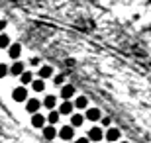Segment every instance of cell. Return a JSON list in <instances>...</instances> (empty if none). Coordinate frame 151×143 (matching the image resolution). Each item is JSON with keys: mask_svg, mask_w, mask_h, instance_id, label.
<instances>
[{"mask_svg": "<svg viewBox=\"0 0 151 143\" xmlns=\"http://www.w3.org/2000/svg\"><path fill=\"white\" fill-rule=\"evenodd\" d=\"M57 137H61L63 141H71L75 137V127L73 126H61V129L57 132Z\"/></svg>", "mask_w": 151, "mask_h": 143, "instance_id": "1", "label": "cell"}, {"mask_svg": "<svg viewBox=\"0 0 151 143\" xmlns=\"http://www.w3.org/2000/svg\"><path fill=\"white\" fill-rule=\"evenodd\" d=\"M120 137H122V133H120V129H118V127H108L106 132H104V139H106L108 143L120 141Z\"/></svg>", "mask_w": 151, "mask_h": 143, "instance_id": "2", "label": "cell"}, {"mask_svg": "<svg viewBox=\"0 0 151 143\" xmlns=\"http://www.w3.org/2000/svg\"><path fill=\"white\" fill-rule=\"evenodd\" d=\"M12 98L16 100V102H28V90L26 86H18L12 90Z\"/></svg>", "mask_w": 151, "mask_h": 143, "instance_id": "3", "label": "cell"}, {"mask_svg": "<svg viewBox=\"0 0 151 143\" xmlns=\"http://www.w3.org/2000/svg\"><path fill=\"white\" fill-rule=\"evenodd\" d=\"M104 139V132H102V127L94 126L88 129V141H102Z\"/></svg>", "mask_w": 151, "mask_h": 143, "instance_id": "4", "label": "cell"}, {"mask_svg": "<svg viewBox=\"0 0 151 143\" xmlns=\"http://www.w3.org/2000/svg\"><path fill=\"white\" fill-rule=\"evenodd\" d=\"M39 108H41V100H37V98H28V102H26V110H28L32 116L37 114Z\"/></svg>", "mask_w": 151, "mask_h": 143, "instance_id": "5", "label": "cell"}, {"mask_svg": "<svg viewBox=\"0 0 151 143\" xmlns=\"http://www.w3.org/2000/svg\"><path fill=\"white\" fill-rule=\"evenodd\" d=\"M84 120H90V121H98V120H102V112H100V108H86Z\"/></svg>", "mask_w": 151, "mask_h": 143, "instance_id": "6", "label": "cell"}, {"mask_svg": "<svg viewBox=\"0 0 151 143\" xmlns=\"http://www.w3.org/2000/svg\"><path fill=\"white\" fill-rule=\"evenodd\" d=\"M73 110H75V104H73V102H69V100H63L57 112H59L61 116H71V114H73Z\"/></svg>", "mask_w": 151, "mask_h": 143, "instance_id": "7", "label": "cell"}, {"mask_svg": "<svg viewBox=\"0 0 151 143\" xmlns=\"http://www.w3.org/2000/svg\"><path fill=\"white\" fill-rule=\"evenodd\" d=\"M75 92H77V90H75L73 84H63L61 86V98L63 100H71L75 96Z\"/></svg>", "mask_w": 151, "mask_h": 143, "instance_id": "8", "label": "cell"}, {"mask_svg": "<svg viewBox=\"0 0 151 143\" xmlns=\"http://www.w3.org/2000/svg\"><path fill=\"white\" fill-rule=\"evenodd\" d=\"M24 71H26V69H24V63H22V61H14V65L8 69V73H10V75H14V77H20Z\"/></svg>", "mask_w": 151, "mask_h": 143, "instance_id": "9", "label": "cell"}, {"mask_svg": "<svg viewBox=\"0 0 151 143\" xmlns=\"http://www.w3.org/2000/svg\"><path fill=\"white\" fill-rule=\"evenodd\" d=\"M8 55H10V59H14V61H16L18 57L22 55V45H20V43L10 45V47H8Z\"/></svg>", "mask_w": 151, "mask_h": 143, "instance_id": "10", "label": "cell"}, {"mask_svg": "<svg viewBox=\"0 0 151 143\" xmlns=\"http://www.w3.org/2000/svg\"><path fill=\"white\" fill-rule=\"evenodd\" d=\"M32 126H34V127H41V129H43V127H45V116L39 114V112H37V114H34V116H32Z\"/></svg>", "mask_w": 151, "mask_h": 143, "instance_id": "11", "label": "cell"}, {"mask_svg": "<svg viewBox=\"0 0 151 143\" xmlns=\"http://www.w3.org/2000/svg\"><path fill=\"white\" fill-rule=\"evenodd\" d=\"M57 132H59V129H57L55 126H45V127H43V137L51 141V139L57 137Z\"/></svg>", "mask_w": 151, "mask_h": 143, "instance_id": "12", "label": "cell"}, {"mask_svg": "<svg viewBox=\"0 0 151 143\" xmlns=\"http://www.w3.org/2000/svg\"><path fill=\"white\" fill-rule=\"evenodd\" d=\"M73 104H75L77 110H86V108H88V98H86V96H77Z\"/></svg>", "mask_w": 151, "mask_h": 143, "instance_id": "13", "label": "cell"}, {"mask_svg": "<svg viewBox=\"0 0 151 143\" xmlns=\"http://www.w3.org/2000/svg\"><path fill=\"white\" fill-rule=\"evenodd\" d=\"M49 77H53V67H51V65L39 67V78H41V80H45V78H49Z\"/></svg>", "mask_w": 151, "mask_h": 143, "instance_id": "14", "label": "cell"}, {"mask_svg": "<svg viewBox=\"0 0 151 143\" xmlns=\"http://www.w3.org/2000/svg\"><path fill=\"white\" fill-rule=\"evenodd\" d=\"M41 106H45V108H49V110H53L57 106V96H53V94H49V96H45L43 102H41Z\"/></svg>", "mask_w": 151, "mask_h": 143, "instance_id": "15", "label": "cell"}, {"mask_svg": "<svg viewBox=\"0 0 151 143\" xmlns=\"http://www.w3.org/2000/svg\"><path fill=\"white\" fill-rule=\"evenodd\" d=\"M84 124V116L81 114H71V126L73 127H81Z\"/></svg>", "mask_w": 151, "mask_h": 143, "instance_id": "16", "label": "cell"}, {"mask_svg": "<svg viewBox=\"0 0 151 143\" xmlns=\"http://www.w3.org/2000/svg\"><path fill=\"white\" fill-rule=\"evenodd\" d=\"M20 80H22L24 86H26V84H32L34 83V75H32V71H24L22 75H20Z\"/></svg>", "mask_w": 151, "mask_h": 143, "instance_id": "17", "label": "cell"}, {"mask_svg": "<svg viewBox=\"0 0 151 143\" xmlns=\"http://www.w3.org/2000/svg\"><path fill=\"white\" fill-rule=\"evenodd\" d=\"M59 118H61V114L57 110H51L49 114H47V121H49V126H53V124H57L59 121Z\"/></svg>", "mask_w": 151, "mask_h": 143, "instance_id": "18", "label": "cell"}, {"mask_svg": "<svg viewBox=\"0 0 151 143\" xmlns=\"http://www.w3.org/2000/svg\"><path fill=\"white\" fill-rule=\"evenodd\" d=\"M32 88H34L35 92H43L45 90V80H41V78L34 80V83H32Z\"/></svg>", "mask_w": 151, "mask_h": 143, "instance_id": "19", "label": "cell"}, {"mask_svg": "<svg viewBox=\"0 0 151 143\" xmlns=\"http://www.w3.org/2000/svg\"><path fill=\"white\" fill-rule=\"evenodd\" d=\"M10 37L6 35V33H0V49H8L10 47Z\"/></svg>", "mask_w": 151, "mask_h": 143, "instance_id": "20", "label": "cell"}, {"mask_svg": "<svg viewBox=\"0 0 151 143\" xmlns=\"http://www.w3.org/2000/svg\"><path fill=\"white\" fill-rule=\"evenodd\" d=\"M53 83H55L57 86H61V84L65 83V77H63V75H55V77H53Z\"/></svg>", "mask_w": 151, "mask_h": 143, "instance_id": "21", "label": "cell"}, {"mask_svg": "<svg viewBox=\"0 0 151 143\" xmlns=\"http://www.w3.org/2000/svg\"><path fill=\"white\" fill-rule=\"evenodd\" d=\"M8 69H10V67H6V65L0 63V78H4L6 75H8Z\"/></svg>", "mask_w": 151, "mask_h": 143, "instance_id": "22", "label": "cell"}, {"mask_svg": "<svg viewBox=\"0 0 151 143\" xmlns=\"http://www.w3.org/2000/svg\"><path fill=\"white\" fill-rule=\"evenodd\" d=\"M102 126H104V127H110V124H112V120H110V116H104V118H102Z\"/></svg>", "mask_w": 151, "mask_h": 143, "instance_id": "23", "label": "cell"}, {"mask_svg": "<svg viewBox=\"0 0 151 143\" xmlns=\"http://www.w3.org/2000/svg\"><path fill=\"white\" fill-rule=\"evenodd\" d=\"M39 63H41V59H39V57H32V59H29V65H32V67H37Z\"/></svg>", "mask_w": 151, "mask_h": 143, "instance_id": "24", "label": "cell"}, {"mask_svg": "<svg viewBox=\"0 0 151 143\" xmlns=\"http://www.w3.org/2000/svg\"><path fill=\"white\" fill-rule=\"evenodd\" d=\"M75 143H90V141H88V137H78Z\"/></svg>", "mask_w": 151, "mask_h": 143, "instance_id": "25", "label": "cell"}, {"mask_svg": "<svg viewBox=\"0 0 151 143\" xmlns=\"http://www.w3.org/2000/svg\"><path fill=\"white\" fill-rule=\"evenodd\" d=\"M6 26H8V22H6V20H0V32H2Z\"/></svg>", "mask_w": 151, "mask_h": 143, "instance_id": "26", "label": "cell"}, {"mask_svg": "<svg viewBox=\"0 0 151 143\" xmlns=\"http://www.w3.org/2000/svg\"><path fill=\"white\" fill-rule=\"evenodd\" d=\"M118 143H129V141H118Z\"/></svg>", "mask_w": 151, "mask_h": 143, "instance_id": "27", "label": "cell"}]
</instances>
